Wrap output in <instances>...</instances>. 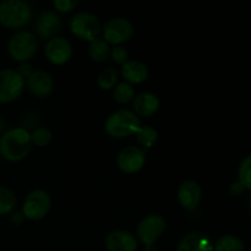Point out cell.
<instances>
[{
  "label": "cell",
  "instance_id": "22",
  "mask_svg": "<svg viewBox=\"0 0 251 251\" xmlns=\"http://www.w3.org/2000/svg\"><path fill=\"white\" fill-rule=\"evenodd\" d=\"M16 205L15 194L10 189L0 185V217L12 212Z\"/></svg>",
  "mask_w": 251,
  "mask_h": 251
},
{
  "label": "cell",
  "instance_id": "11",
  "mask_svg": "<svg viewBox=\"0 0 251 251\" xmlns=\"http://www.w3.org/2000/svg\"><path fill=\"white\" fill-rule=\"evenodd\" d=\"M47 59L54 65H64L68 63L73 56V46L70 42L61 37H54L49 39L46 46Z\"/></svg>",
  "mask_w": 251,
  "mask_h": 251
},
{
  "label": "cell",
  "instance_id": "13",
  "mask_svg": "<svg viewBox=\"0 0 251 251\" xmlns=\"http://www.w3.org/2000/svg\"><path fill=\"white\" fill-rule=\"evenodd\" d=\"M63 28L60 15L54 11H44L36 22V33L41 38H54Z\"/></svg>",
  "mask_w": 251,
  "mask_h": 251
},
{
  "label": "cell",
  "instance_id": "14",
  "mask_svg": "<svg viewBox=\"0 0 251 251\" xmlns=\"http://www.w3.org/2000/svg\"><path fill=\"white\" fill-rule=\"evenodd\" d=\"M202 190L201 186L194 180H186L180 184L178 189V199L185 210L194 211L201 202Z\"/></svg>",
  "mask_w": 251,
  "mask_h": 251
},
{
  "label": "cell",
  "instance_id": "32",
  "mask_svg": "<svg viewBox=\"0 0 251 251\" xmlns=\"http://www.w3.org/2000/svg\"><path fill=\"white\" fill-rule=\"evenodd\" d=\"M144 251H158V249H157V248L154 247V245H149V247L145 248Z\"/></svg>",
  "mask_w": 251,
  "mask_h": 251
},
{
  "label": "cell",
  "instance_id": "8",
  "mask_svg": "<svg viewBox=\"0 0 251 251\" xmlns=\"http://www.w3.org/2000/svg\"><path fill=\"white\" fill-rule=\"evenodd\" d=\"M134 36V26L124 17H115L109 20L103 27V38L108 44H119L130 41Z\"/></svg>",
  "mask_w": 251,
  "mask_h": 251
},
{
  "label": "cell",
  "instance_id": "1",
  "mask_svg": "<svg viewBox=\"0 0 251 251\" xmlns=\"http://www.w3.org/2000/svg\"><path fill=\"white\" fill-rule=\"evenodd\" d=\"M31 147V134L24 127H12L0 137V154L10 162L22 161Z\"/></svg>",
  "mask_w": 251,
  "mask_h": 251
},
{
  "label": "cell",
  "instance_id": "12",
  "mask_svg": "<svg viewBox=\"0 0 251 251\" xmlns=\"http://www.w3.org/2000/svg\"><path fill=\"white\" fill-rule=\"evenodd\" d=\"M27 87L36 97L43 98L50 95L54 90V80L50 74L44 70H33L27 77Z\"/></svg>",
  "mask_w": 251,
  "mask_h": 251
},
{
  "label": "cell",
  "instance_id": "25",
  "mask_svg": "<svg viewBox=\"0 0 251 251\" xmlns=\"http://www.w3.org/2000/svg\"><path fill=\"white\" fill-rule=\"evenodd\" d=\"M238 181L243 185V188L251 190V154L245 157L239 166L238 171Z\"/></svg>",
  "mask_w": 251,
  "mask_h": 251
},
{
  "label": "cell",
  "instance_id": "19",
  "mask_svg": "<svg viewBox=\"0 0 251 251\" xmlns=\"http://www.w3.org/2000/svg\"><path fill=\"white\" fill-rule=\"evenodd\" d=\"M88 55L91 56L93 61L103 63L110 56L109 44L103 39H95L93 42H91L90 47H88Z\"/></svg>",
  "mask_w": 251,
  "mask_h": 251
},
{
  "label": "cell",
  "instance_id": "21",
  "mask_svg": "<svg viewBox=\"0 0 251 251\" xmlns=\"http://www.w3.org/2000/svg\"><path fill=\"white\" fill-rule=\"evenodd\" d=\"M136 136L137 142L141 145L142 147H146V149H151L156 145L157 140H158V134H157L156 130L151 126H141L137 132L135 134Z\"/></svg>",
  "mask_w": 251,
  "mask_h": 251
},
{
  "label": "cell",
  "instance_id": "6",
  "mask_svg": "<svg viewBox=\"0 0 251 251\" xmlns=\"http://www.w3.org/2000/svg\"><path fill=\"white\" fill-rule=\"evenodd\" d=\"M24 87L25 80L17 70H0V104H7L17 100L21 96Z\"/></svg>",
  "mask_w": 251,
  "mask_h": 251
},
{
  "label": "cell",
  "instance_id": "7",
  "mask_svg": "<svg viewBox=\"0 0 251 251\" xmlns=\"http://www.w3.org/2000/svg\"><path fill=\"white\" fill-rule=\"evenodd\" d=\"M51 201L44 190H33L26 196L22 205V213L25 218L31 221H39L47 216L50 210Z\"/></svg>",
  "mask_w": 251,
  "mask_h": 251
},
{
  "label": "cell",
  "instance_id": "31",
  "mask_svg": "<svg viewBox=\"0 0 251 251\" xmlns=\"http://www.w3.org/2000/svg\"><path fill=\"white\" fill-rule=\"evenodd\" d=\"M24 220H25V216H24V213H22V212H15V213H12V215H11L12 225H15V226L22 225Z\"/></svg>",
  "mask_w": 251,
  "mask_h": 251
},
{
  "label": "cell",
  "instance_id": "30",
  "mask_svg": "<svg viewBox=\"0 0 251 251\" xmlns=\"http://www.w3.org/2000/svg\"><path fill=\"white\" fill-rule=\"evenodd\" d=\"M243 191H244V188H243V185L239 183V181H235V183L230 184V186H229L230 195L239 196V195H242Z\"/></svg>",
  "mask_w": 251,
  "mask_h": 251
},
{
  "label": "cell",
  "instance_id": "9",
  "mask_svg": "<svg viewBox=\"0 0 251 251\" xmlns=\"http://www.w3.org/2000/svg\"><path fill=\"white\" fill-rule=\"evenodd\" d=\"M166 229V221L161 215H150L140 222L137 227V238L146 247L153 245Z\"/></svg>",
  "mask_w": 251,
  "mask_h": 251
},
{
  "label": "cell",
  "instance_id": "18",
  "mask_svg": "<svg viewBox=\"0 0 251 251\" xmlns=\"http://www.w3.org/2000/svg\"><path fill=\"white\" fill-rule=\"evenodd\" d=\"M122 76L127 83H142L149 77V69L144 63L137 60H127L122 65Z\"/></svg>",
  "mask_w": 251,
  "mask_h": 251
},
{
  "label": "cell",
  "instance_id": "15",
  "mask_svg": "<svg viewBox=\"0 0 251 251\" xmlns=\"http://www.w3.org/2000/svg\"><path fill=\"white\" fill-rule=\"evenodd\" d=\"M176 251H213V243L206 233L195 230L181 238Z\"/></svg>",
  "mask_w": 251,
  "mask_h": 251
},
{
  "label": "cell",
  "instance_id": "23",
  "mask_svg": "<svg viewBox=\"0 0 251 251\" xmlns=\"http://www.w3.org/2000/svg\"><path fill=\"white\" fill-rule=\"evenodd\" d=\"M115 100L120 104H127L131 100H134L135 98V91L132 88V86L127 82H122L118 83L114 88V92H113Z\"/></svg>",
  "mask_w": 251,
  "mask_h": 251
},
{
  "label": "cell",
  "instance_id": "27",
  "mask_svg": "<svg viewBox=\"0 0 251 251\" xmlns=\"http://www.w3.org/2000/svg\"><path fill=\"white\" fill-rule=\"evenodd\" d=\"M110 58L115 64H125L127 61V50L122 46H115L110 49Z\"/></svg>",
  "mask_w": 251,
  "mask_h": 251
},
{
  "label": "cell",
  "instance_id": "24",
  "mask_svg": "<svg viewBox=\"0 0 251 251\" xmlns=\"http://www.w3.org/2000/svg\"><path fill=\"white\" fill-rule=\"evenodd\" d=\"M118 81V71L113 68H107L100 71L97 77V85L102 90H112L115 87V83Z\"/></svg>",
  "mask_w": 251,
  "mask_h": 251
},
{
  "label": "cell",
  "instance_id": "5",
  "mask_svg": "<svg viewBox=\"0 0 251 251\" xmlns=\"http://www.w3.org/2000/svg\"><path fill=\"white\" fill-rule=\"evenodd\" d=\"M70 29L75 37L82 41L93 42L100 34V24L97 17L87 11L76 14L70 21Z\"/></svg>",
  "mask_w": 251,
  "mask_h": 251
},
{
  "label": "cell",
  "instance_id": "2",
  "mask_svg": "<svg viewBox=\"0 0 251 251\" xmlns=\"http://www.w3.org/2000/svg\"><path fill=\"white\" fill-rule=\"evenodd\" d=\"M32 19L31 6L24 0H5L0 2V24L11 29L27 26Z\"/></svg>",
  "mask_w": 251,
  "mask_h": 251
},
{
  "label": "cell",
  "instance_id": "4",
  "mask_svg": "<svg viewBox=\"0 0 251 251\" xmlns=\"http://www.w3.org/2000/svg\"><path fill=\"white\" fill-rule=\"evenodd\" d=\"M38 49L37 37L28 31H20L10 38L7 51L15 61L27 63L33 58Z\"/></svg>",
  "mask_w": 251,
  "mask_h": 251
},
{
  "label": "cell",
  "instance_id": "16",
  "mask_svg": "<svg viewBox=\"0 0 251 251\" xmlns=\"http://www.w3.org/2000/svg\"><path fill=\"white\" fill-rule=\"evenodd\" d=\"M105 249L108 251H136L137 240L131 233L114 230L105 238Z\"/></svg>",
  "mask_w": 251,
  "mask_h": 251
},
{
  "label": "cell",
  "instance_id": "3",
  "mask_svg": "<svg viewBox=\"0 0 251 251\" xmlns=\"http://www.w3.org/2000/svg\"><path fill=\"white\" fill-rule=\"evenodd\" d=\"M140 127V118L129 109H122L113 113L105 122V131L109 136L115 139H124L135 135Z\"/></svg>",
  "mask_w": 251,
  "mask_h": 251
},
{
  "label": "cell",
  "instance_id": "20",
  "mask_svg": "<svg viewBox=\"0 0 251 251\" xmlns=\"http://www.w3.org/2000/svg\"><path fill=\"white\" fill-rule=\"evenodd\" d=\"M213 251H245V245L235 235H223L213 244Z\"/></svg>",
  "mask_w": 251,
  "mask_h": 251
},
{
  "label": "cell",
  "instance_id": "10",
  "mask_svg": "<svg viewBox=\"0 0 251 251\" xmlns=\"http://www.w3.org/2000/svg\"><path fill=\"white\" fill-rule=\"evenodd\" d=\"M145 162H146V156L144 150L135 146L125 147L119 152L117 158L119 169L126 174H134L141 171L142 167L145 166Z\"/></svg>",
  "mask_w": 251,
  "mask_h": 251
},
{
  "label": "cell",
  "instance_id": "26",
  "mask_svg": "<svg viewBox=\"0 0 251 251\" xmlns=\"http://www.w3.org/2000/svg\"><path fill=\"white\" fill-rule=\"evenodd\" d=\"M51 131L47 127H38L31 134L32 145H36L38 147H44L51 141Z\"/></svg>",
  "mask_w": 251,
  "mask_h": 251
},
{
  "label": "cell",
  "instance_id": "28",
  "mask_svg": "<svg viewBox=\"0 0 251 251\" xmlns=\"http://www.w3.org/2000/svg\"><path fill=\"white\" fill-rule=\"evenodd\" d=\"M78 2L75 0H54L53 5L59 12H70L77 6Z\"/></svg>",
  "mask_w": 251,
  "mask_h": 251
},
{
  "label": "cell",
  "instance_id": "29",
  "mask_svg": "<svg viewBox=\"0 0 251 251\" xmlns=\"http://www.w3.org/2000/svg\"><path fill=\"white\" fill-rule=\"evenodd\" d=\"M32 71H33V70H32L31 65H29L28 63H21L20 68L17 69V73H19L20 75H21L22 77H24V80H25V78L28 77L29 75H31Z\"/></svg>",
  "mask_w": 251,
  "mask_h": 251
},
{
  "label": "cell",
  "instance_id": "17",
  "mask_svg": "<svg viewBox=\"0 0 251 251\" xmlns=\"http://www.w3.org/2000/svg\"><path fill=\"white\" fill-rule=\"evenodd\" d=\"M158 97L154 93L151 92H142L140 95L135 96L134 100H132V108H134V113L137 117H151L157 110L159 109Z\"/></svg>",
  "mask_w": 251,
  "mask_h": 251
}]
</instances>
